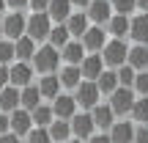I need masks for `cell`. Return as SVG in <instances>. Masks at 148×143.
<instances>
[{
  "instance_id": "obj_3",
  "label": "cell",
  "mask_w": 148,
  "mask_h": 143,
  "mask_svg": "<svg viewBox=\"0 0 148 143\" xmlns=\"http://www.w3.org/2000/svg\"><path fill=\"white\" fill-rule=\"evenodd\" d=\"M134 99H137V94H134L132 88H123V85H118V88L112 91L110 96H107V105L112 107V113H115L118 118H126L129 113H132V107H134Z\"/></svg>"
},
{
  "instance_id": "obj_36",
  "label": "cell",
  "mask_w": 148,
  "mask_h": 143,
  "mask_svg": "<svg viewBox=\"0 0 148 143\" xmlns=\"http://www.w3.org/2000/svg\"><path fill=\"white\" fill-rule=\"evenodd\" d=\"M132 91H134L137 96H148V69H145V72H137V74H134Z\"/></svg>"
},
{
  "instance_id": "obj_46",
  "label": "cell",
  "mask_w": 148,
  "mask_h": 143,
  "mask_svg": "<svg viewBox=\"0 0 148 143\" xmlns=\"http://www.w3.org/2000/svg\"><path fill=\"white\" fill-rule=\"evenodd\" d=\"M8 11V6H5V0H0V14H5Z\"/></svg>"
},
{
  "instance_id": "obj_29",
  "label": "cell",
  "mask_w": 148,
  "mask_h": 143,
  "mask_svg": "<svg viewBox=\"0 0 148 143\" xmlns=\"http://www.w3.org/2000/svg\"><path fill=\"white\" fill-rule=\"evenodd\" d=\"M30 118H33V127H49V124L55 121L52 105H49V102H41L36 110H30Z\"/></svg>"
},
{
  "instance_id": "obj_13",
  "label": "cell",
  "mask_w": 148,
  "mask_h": 143,
  "mask_svg": "<svg viewBox=\"0 0 148 143\" xmlns=\"http://www.w3.org/2000/svg\"><path fill=\"white\" fill-rule=\"evenodd\" d=\"M129 39L132 44H148V14L137 11L129 19Z\"/></svg>"
},
{
  "instance_id": "obj_1",
  "label": "cell",
  "mask_w": 148,
  "mask_h": 143,
  "mask_svg": "<svg viewBox=\"0 0 148 143\" xmlns=\"http://www.w3.org/2000/svg\"><path fill=\"white\" fill-rule=\"evenodd\" d=\"M33 69H36V74H55L60 69V64H63V58H60V50L52 47V44L44 41L41 47L36 50V55H33Z\"/></svg>"
},
{
  "instance_id": "obj_12",
  "label": "cell",
  "mask_w": 148,
  "mask_h": 143,
  "mask_svg": "<svg viewBox=\"0 0 148 143\" xmlns=\"http://www.w3.org/2000/svg\"><path fill=\"white\" fill-rule=\"evenodd\" d=\"M85 14H88L90 25H107L110 17H112V6H110V0H90Z\"/></svg>"
},
{
  "instance_id": "obj_27",
  "label": "cell",
  "mask_w": 148,
  "mask_h": 143,
  "mask_svg": "<svg viewBox=\"0 0 148 143\" xmlns=\"http://www.w3.org/2000/svg\"><path fill=\"white\" fill-rule=\"evenodd\" d=\"M96 88H99L101 96H110L112 91L118 88V72L115 69H104L99 77H96Z\"/></svg>"
},
{
  "instance_id": "obj_40",
  "label": "cell",
  "mask_w": 148,
  "mask_h": 143,
  "mask_svg": "<svg viewBox=\"0 0 148 143\" xmlns=\"http://www.w3.org/2000/svg\"><path fill=\"white\" fill-rule=\"evenodd\" d=\"M49 0H27V8L30 11H47Z\"/></svg>"
},
{
  "instance_id": "obj_37",
  "label": "cell",
  "mask_w": 148,
  "mask_h": 143,
  "mask_svg": "<svg viewBox=\"0 0 148 143\" xmlns=\"http://www.w3.org/2000/svg\"><path fill=\"white\" fill-rule=\"evenodd\" d=\"M134 143H148V124H137V129H134Z\"/></svg>"
},
{
  "instance_id": "obj_45",
  "label": "cell",
  "mask_w": 148,
  "mask_h": 143,
  "mask_svg": "<svg viewBox=\"0 0 148 143\" xmlns=\"http://www.w3.org/2000/svg\"><path fill=\"white\" fill-rule=\"evenodd\" d=\"M137 11H143V14H148V0H137Z\"/></svg>"
},
{
  "instance_id": "obj_10",
  "label": "cell",
  "mask_w": 148,
  "mask_h": 143,
  "mask_svg": "<svg viewBox=\"0 0 148 143\" xmlns=\"http://www.w3.org/2000/svg\"><path fill=\"white\" fill-rule=\"evenodd\" d=\"M134 129H137V124H134L132 118H118V121L107 129V135H110L112 143H134Z\"/></svg>"
},
{
  "instance_id": "obj_26",
  "label": "cell",
  "mask_w": 148,
  "mask_h": 143,
  "mask_svg": "<svg viewBox=\"0 0 148 143\" xmlns=\"http://www.w3.org/2000/svg\"><path fill=\"white\" fill-rule=\"evenodd\" d=\"M14 50H16V61L30 64L33 55H36V50H38V44L33 41L30 36H22V39H16V41H14Z\"/></svg>"
},
{
  "instance_id": "obj_11",
  "label": "cell",
  "mask_w": 148,
  "mask_h": 143,
  "mask_svg": "<svg viewBox=\"0 0 148 143\" xmlns=\"http://www.w3.org/2000/svg\"><path fill=\"white\" fill-rule=\"evenodd\" d=\"M49 105H52V116H55V118H66V121H69L74 113L79 110L77 102H74V94H63V91H60Z\"/></svg>"
},
{
  "instance_id": "obj_48",
  "label": "cell",
  "mask_w": 148,
  "mask_h": 143,
  "mask_svg": "<svg viewBox=\"0 0 148 143\" xmlns=\"http://www.w3.org/2000/svg\"><path fill=\"white\" fill-rule=\"evenodd\" d=\"M0 39H3V19H0Z\"/></svg>"
},
{
  "instance_id": "obj_14",
  "label": "cell",
  "mask_w": 148,
  "mask_h": 143,
  "mask_svg": "<svg viewBox=\"0 0 148 143\" xmlns=\"http://www.w3.org/2000/svg\"><path fill=\"white\" fill-rule=\"evenodd\" d=\"M90 116H93V124H96V132H107V129L112 127V124L118 121V116L112 113V107L107 105V102H99V105L90 110Z\"/></svg>"
},
{
  "instance_id": "obj_41",
  "label": "cell",
  "mask_w": 148,
  "mask_h": 143,
  "mask_svg": "<svg viewBox=\"0 0 148 143\" xmlns=\"http://www.w3.org/2000/svg\"><path fill=\"white\" fill-rule=\"evenodd\" d=\"M5 6H8L11 11H25L27 8V0H5Z\"/></svg>"
},
{
  "instance_id": "obj_9",
  "label": "cell",
  "mask_w": 148,
  "mask_h": 143,
  "mask_svg": "<svg viewBox=\"0 0 148 143\" xmlns=\"http://www.w3.org/2000/svg\"><path fill=\"white\" fill-rule=\"evenodd\" d=\"M33 74H36L33 64L14 61V64L8 66V83H11V85H16V88H25V85H30V83H33Z\"/></svg>"
},
{
  "instance_id": "obj_32",
  "label": "cell",
  "mask_w": 148,
  "mask_h": 143,
  "mask_svg": "<svg viewBox=\"0 0 148 143\" xmlns=\"http://www.w3.org/2000/svg\"><path fill=\"white\" fill-rule=\"evenodd\" d=\"M14 61H16L14 41H11V39H0V64H3V66H11Z\"/></svg>"
},
{
  "instance_id": "obj_2",
  "label": "cell",
  "mask_w": 148,
  "mask_h": 143,
  "mask_svg": "<svg viewBox=\"0 0 148 143\" xmlns=\"http://www.w3.org/2000/svg\"><path fill=\"white\" fill-rule=\"evenodd\" d=\"M126 58H129L126 39H110V41L104 44V50H101V61H104L107 69H118V66H123Z\"/></svg>"
},
{
  "instance_id": "obj_39",
  "label": "cell",
  "mask_w": 148,
  "mask_h": 143,
  "mask_svg": "<svg viewBox=\"0 0 148 143\" xmlns=\"http://www.w3.org/2000/svg\"><path fill=\"white\" fill-rule=\"evenodd\" d=\"M85 143H112V140H110V135H107V132H93Z\"/></svg>"
},
{
  "instance_id": "obj_21",
  "label": "cell",
  "mask_w": 148,
  "mask_h": 143,
  "mask_svg": "<svg viewBox=\"0 0 148 143\" xmlns=\"http://www.w3.org/2000/svg\"><path fill=\"white\" fill-rule=\"evenodd\" d=\"M126 64L134 72H145L148 69V44H129V58Z\"/></svg>"
},
{
  "instance_id": "obj_47",
  "label": "cell",
  "mask_w": 148,
  "mask_h": 143,
  "mask_svg": "<svg viewBox=\"0 0 148 143\" xmlns=\"http://www.w3.org/2000/svg\"><path fill=\"white\" fill-rule=\"evenodd\" d=\"M66 143H85V140H77V138H69V140H66Z\"/></svg>"
},
{
  "instance_id": "obj_20",
  "label": "cell",
  "mask_w": 148,
  "mask_h": 143,
  "mask_svg": "<svg viewBox=\"0 0 148 143\" xmlns=\"http://www.w3.org/2000/svg\"><path fill=\"white\" fill-rule=\"evenodd\" d=\"M58 80H60V88L63 91H74L85 77H82V72H79V66H66L63 64L58 69Z\"/></svg>"
},
{
  "instance_id": "obj_17",
  "label": "cell",
  "mask_w": 148,
  "mask_h": 143,
  "mask_svg": "<svg viewBox=\"0 0 148 143\" xmlns=\"http://www.w3.org/2000/svg\"><path fill=\"white\" fill-rule=\"evenodd\" d=\"M85 55H88V50L82 47V41H79V39H71V41L60 50V58H63L66 66H79Z\"/></svg>"
},
{
  "instance_id": "obj_35",
  "label": "cell",
  "mask_w": 148,
  "mask_h": 143,
  "mask_svg": "<svg viewBox=\"0 0 148 143\" xmlns=\"http://www.w3.org/2000/svg\"><path fill=\"white\" fill-rule=\"evenodd\" d=\"M115 72H118V85H123V88H132V83H134V74H137V72H134L129 64L118 66Z\"/></svg>"
},
{
  "instance_id": "obj_44",
  "label": "cell",
  "mask_w": 148,
  "mask_h": 143,
  "mask_svg": "<svg viewBox=\"0 0 148 143\" xmlns=\"http://www.w3.org/2000/svg\"><path fill=\"white\" fill-rule=\"evenodd\" d=\"M69 3L74 6V11H85V8L90 6V0H69Z\"/></svg>"
},
{
  "instance_id": "obj_28",
  "label": "cell",
  "mask_w": 148,
  "mask_h": 143,
  "mask_svg": "<svg viewBox=\"0 0 148 143\" xmlns=\"http://www.w3.org/2000/svg\"><path fill=\"white\" fill-rule=\"evenodd\" d=\"M47 129H49V138H52V143H66V140L71 138V124L66 121V118H55Z\"/></svg>"
},
{
  "instance_id": "obj_15",
  "label": "cell",
  "mask_w": 148,
  "mask_h": 143,
  "mask_svg": "<svg viewBox=\"0 0 148 143\" xmlns=\"http://www.w3.org/2000/svg\"><path fill=\"white\" fill-rule=\"evenodd\" d=\"M104 69H107V66H104V61H101V53H88V55L82 58V64H79L82 77H85V80H93V83H96V77H99Z\"/></svg>"
},
{
  "instance_id": "obj_8",
  "label": "cell",
  "mask_w": 148,
  "mask_h": 143,
  "mask_svg": "<svg viewBox=\"0 0 148 143\" xmlns=\"http://www.w3.org/2000/svg\"><path fill=\"white\" fill-rule=\"evenodd\" d=\"M79 41H82V47L88 50V53H101V50H104V44L110 41V33H107L104 25H90Z\"/></svg>"
},
{
  "instance_id": "obj_30",
  "label": "cell",
  "mask_w": 148,
  "mask_h": 143,
  "mask_svg": "<svg viewBox=\"0 0 148 143\" xmlns=\"http://www.w3.org/2000/svg\"><path fill=\"white\" fill-rule=\"evenodd\" d=\"M69 41H71L69 28H66V25H52V30H49V36H47V44H52V47L63 50Z\"/></svg>"
},
{
  "instance_id": "obj_34",
  "label": "cell",
  "mask_w": 148,
  "mask_h": 143,
  "mask_svg": "<svg viewBox=\"0 0 148 143\" xmlns=\"http://www.w3.org/2000/svg\"><path fill=\"white\" fill-rule=\"evenodd\" d=\"M25 143H52L49 129H47V127H33L30 132L25 135Z\"/></svg>"
},
{
  "instance_id": "obj_25",
  "label": "cell",
  "mask_w": 148,
  "mask_h": 143,
  "mask_svg": "<svg viewBox=\"0 0 148 143\" xmlns=\"http://www.w3.org/2000/svg\"><path fill=\"white\" fill-rule=\"evenodd\" d=\"M16 107H19V88L8 83L5 88H0V110L3 113H14Z\"/></svg>"
},
{
  "instance_id": "obj_16",
  "label": "cell",
  "mask_w": 148,
  "mask_h": 143,
  "mask_svg": "<svg viewBox=\"0 0 148 143\" xmlns=\"http://www.w3.org/2000/svg\"><path fill=\"white\" fill-rule=\"evenodd\" d=\"M8 121H11V132H16L19 138H25V135L33 129L30 110H25V107H16L14 113H8Z\"/></svg>"
},
{
  "instance_id": "obj_19",
  "label": "cell",
  "mask_w": 148,
  "mask_h": 143,
  "mask_svg": "<svg viewBox=\"0 0 148 143\" xmlns=\"http://www.w3.org/2000/svg\"><path fill=\"white\" fill-rule=\"evenodd\" d=\"M38 91H41V96H44V102H52L55 96L60 94V80H58V72L55 74H41V77H38Z\"/></svg>"
},
{
  "instance_id": "obj_7",
  "label": "cell",
  "mask_w": 148,
  "mask_h": 143,
  "mask_svg": "<svg viewBox=\"0 0 148 143\" xmlns=\"http://www.w3.org/2000/svg\"><path fill=\"white\" fill-rule=\"evenodd\" d=\"M69 124H71V138H77V140H88L90 135L96 132V124H93L90 110H77L69 118Z\"/></svg>"
},
{
  "instance_id": "obj_5",
  "label": "cell",
  "mask_w": 148,
  "mask_h": 143,
  "mask_svg": "<svg viewBox=\"0 0 148 143\" xmlns=\"http://www.w3.org/2000/svg\"><path fill=\"white\" fill-rule=\"evenodd\" d=\"M71 94H74V102H77L79 110H93V107L101 102V94H99V88H96L93 80H82Z\"/></svg>"
},
{
  "instance_id": "obj_33",
  "label": "cell",
  "mask_w": 148,
  "mask_h": 143,
  "mask_svg": "<svg viewBox=\"0 0 148 143\" xmlns=\"http://www.w3.org/2000/svg\"><path fill=\"white\" fill-rule=\"evenodd\" d=\"M112 6V14H123V17H132L137 11V0H110Z\"/></svg>"
},
{
  "instance_id": "obj_23",
  "label": "cell",
  "mask_w": 148,
  "mask_h": 143,
  "mask_svg": "<svg viewBox=\"0 0 148 143\" xmlns=\"http://www.w3.org/2000/svg\"><path fill=\"white\" fill-rule=\"evenodd\" d=\"M129 19L132 17H123V14H112L110 22H107V33L110 39H129Z\"/></svg>"
},
{
  "instance_id": "obj_18",
  "label": "cell",
  "mask_w": 148,
  "mask_h": 143,
  "mask_svg": "<svg viewBox=\"0 0 148 143\" xmlns=\"http://www.w3.org/2000/svg\"><path fill=\"white\" fill-rule=\"evenodd\" d=\"M47 14H49V19H52V25H63V22L74 14V6L69 3V0H49Z\"/></svg>"
},
{
  "instance_id": "obj_4",
  "label": "cell",
  "mask_w": 148,
  "mask_h": 143,
  "mask_svg": "<svg viewBox=\"0 0 148 143\" xmlns=\"http://www.w3.org/2000/svg\"><path fill=\"white\" fill-rule=\"evenodd\" d=\"M49 30H52V19H49L47 11H30V17H27V33L25 36H30L33 41H47Z\"/></svg>"
},
{
  "instance_id": "obj_31",
  "label": "cell",
  "mask_w": 148,
  "mask_h": 143,
  "mask_svg": "<svg viewBox=\"0 0 148 143\" xmlns=\"http://www.w3.org/2000/svg\"><path fill=\"white\" fill-rule=\"evenodd\" d=\"M129 118L134 124H148V96H137L134 99V107L129 113Z\"/></svg>"
},
{
  "instance_id": "obj_42",
  "label": "cell",
  "mask_w": 148,
  "mask_h": 143,
  "mask_svg": "<svg viewBox=\"0 0 148 143\" xmlns=\"http://www.w3.org/2000/svg\"><path fill=\"white\" fill-rule=\"evenodd\" d=\"M8 129H11V121H8V113H3V110H0V135H3V132H8Z\"/></svg>"
},
{
  "instance_id": "obj_22",
  "label": "cell",
  "mask_w": 148,
  "mask_h": 143,
  "mask_svg": "<svg viewBox=\"0 0 148 143\" xmlns=\"http://www.w3.org/2000/svg\"><path fill=\"white\" fill-rule=\"evenodd\" d=\"M41 102H44V96H41V91H38L36 83L19 88V107H25V110H36Z\"/></svg>"
},
{
  "instance_id": "obj_38",
  "label": "cell",
  "mask_w": 148,
  "mask_h": 143,
  "mask_svg": "<svg viewBox=\"0 0 148 143\" xmlns=\"http://www.w3.org/2000/svg\"><path fill=\"white\" fill-rule=\"evenodd\" d=\"M0 143H25V138H19L16 132H11V129H8V132L0 135Z\"/></svg>"
},
{
  "instance_id": "obj_6",
  "label": "cell",
  "mask_w": 148,
  "mask_h": 143,
  "mask_svg": "<svg viewBox=\"0 0 148 143\" xmlns=\"http://www.w3.org/2000/svg\"><path fill=\"white\" fill-rule=\"evenodd\" d=\"M27 33V14L25 11H5L3 17V39H22Z\"/></svg>"
},
{
  "instance_id": "obj_43",
  "label": "cell",
  "mask_w": 148,
  "mask_h": 143,
  "mask_svg": "<svg viewBox=\"0 0 148 143\" xmlns=\"http://www.w3.org/2000/svg\"><path fill=\"white\" fill-rule=\"evenodd\" d=\"M5 85H8V66L0 64V88H5Z\"/></svg>"
},
{
  "instance_id": "obj_24",
  "label": "cell",
  "mask_w": 148,
  "mask_h": 143,
  "mask_svg": "<svg viewBox=\"0 0 148 143\" xmlns=\"http://www.w3.org/2000/svg\"><path fill=\"white\" fill-rule=\"evenodd\" d=\"M63 25L69 28L71 39H82V36H85V30L90 28V22H88V14H85V11H74V14L63 22Z\"/></svg>"
}]
</instances>
